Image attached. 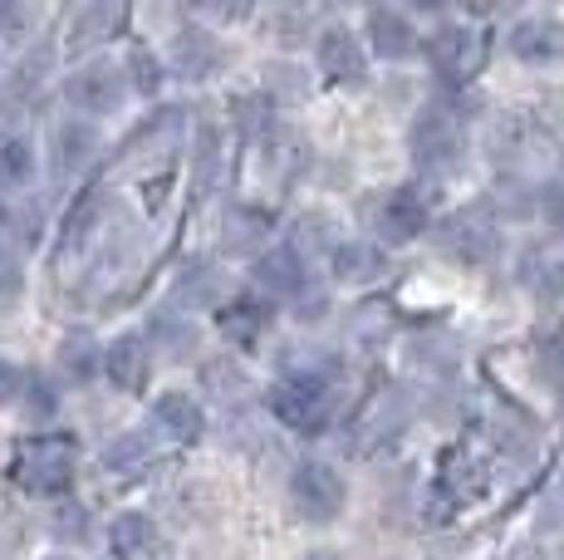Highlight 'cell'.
<instances>
[{
	"mask_svg": "<svg viewBox=\"0 0 564 560\" xmlns=\"http://www.w3.org/2000/svg\"><path fill=\"white\" fill-rule=\"evenodd\" d=\"M20 389H25V374H20V364L0 359V403H10V398H20Z\"/></svg>",
	"mask_w": 564,
	"mask_h": 560,
	"instance_id": "cell-28",
	"label": "cell"
},
{
	"mask_svg": "<svg viewBox=\"0 0 564 560\" xmlns=\"http://www.w3.org/2000/svg\"><path fill=\"white\" fill-rule=\"evenodd\" d=\"M212 295H216V276L206 271V266H192V271L177 280V300H182V305H206Z\"/></svg>",
	"mask_w": 564,
	"mask_h": 560,
	"instance_id": "cell-24",
	"label": "cell"
},
{
	"mask_svg": "<svg viewBox=\"0 0 564 560\" xmlns=\"http://www.w3.org/2000/svg\"><path fill=\"white\" fill-rule=\"evenodd\" d=\"M35 236H40V212L25 207L20 197H0V246H10V241L30 246Z\"/></svg>",
	"mask_w": 564,
	"mask_h": 560,
	"instance_id": "cell-16",
	"label": "cell"
},
{
	"mask_svg": "<svg viewBox=\"0 0 564 560\" xmlns=\"http://www.w3.org/2000/svg\"><path fill=\"white\" fill-rule=\"evenodd\" d=\"M305 560H339V556H334V551H310Z\"/></svg>",
	"mask_w": 564,
	"mask_h": 560,
	"instance_id": "cell-31",
	"label": "cell"
},
{
	"mask_svg": "<svg viewBox=\"0 0 564 560\" xmlns=\"http://www.w3.org/2000/svg\"><path fill=\"white\" fill-rule=\"evenodd\" d=\"M153 335L167 344V349H192V344H197V330H192L187 320H177V315H158L153 320Z\"/></svg>",
	"mask_w": 564,
	"mask_h": 560,
	"instance_id": "cell-25",
	"label": "cell"
},
{
	"mask_svg": "<svg viewBox=\"0 0 564 560\" xmlns=\"http://www.w3.org/2000/svg\"><path fill=\"white\" fill-rule=\"evenodd\" d=\"M270 408L280 413V423L300 428V433H314V428L324 423V413H329V394H324L319 374H295V379L270 389Z\"/></svg>",
	"mask_w": 564,
	"mask_h": 560,
	"instance_id": "cell-4",
	"label": "cell"
},
{
	"mask_svg": "<svg viewBox=\"0 0 564 560\" xmlns=\"http://www.w3.org/2000/svg\"><path fill=\"white\" fill-rule=\"evenodd\" d=\"M30 172H35V153H30V143L25 138H6V143H0V192L25 187Z\"/></svg>",
	"mask_w": 564,
	"mask_h": 560,
	"instance_id": "cell-17",
	"label": "cell"
},
{
	"mask_svg": "<svg viewBox=\"0 0 564 560\" xmlns=\"http://www.w3.org/2000/svg\"><path fill=\"white\" fill-rule=\"evenodd\" d=\"M15 482L25 492H40V497L64 492L74 482V443H64V438H35V443H25L15 457Z\"/></svg>",
	"mask_w": 564,
	"mask_h": 560,
	"instance_id": "cell-1",
	"label": "cell"
},
{
	"mask_svg": "<svg viewBox=\"0 0 564 560\" xmlns=\"http://www.w3.org/2000/svg\"><path fill=\"white\" fill-rule=\"evenodd\" d=\"M94 158H99V128H94L89 118H64V123L54 128V172L74 177V172H84Z\"/></svg>",
	"mask_w": 564,
	"mask_h": 560,
	"instance_id": "cell-7",
	"label": "cell"
},
{
	"mask_svg": "<svg viewBox=\"0 0 564 560\" xmlns=\"http://www.w3.org/2000/svg\"><path fill=\"white\" fill-rule=\"evenodd\" d=\"M216 64V50L206 35H182L177 40V69L187 74V79H197V74H206Z\"/></svg>",
	"mask_w": 564,
	"mask_h": 560,
	"instance_id": "cell-21",
	"label": "cell"
},
{
	"mask_svg": "<svg viewBox=\"0 0 564 560\" xmlns=\"http://www.w3.org/2000/svg\"><path fill=\"white\" fill-rule=\"evenodd\" d=\"M153 418H158L162 433L177 438V443H197L202 428H206V418H202L197 398H192V394H177V389L158 398V403H153Z\"/></svg>",
	"mask_w": 564,
	"mask_h": 560,
	"instance_id": "cell-9",
	"label": "cell"
},
{
	"mask_svg": "<svg viewBox=\"0 0 564 560\" xmlns=\"http://www.w3.org/2000/svg\"><path fill=\"white\" fill-rule=\"evenodd\" d=\"M290 502L314 526L334 521L344 511V477L334 467H324V462H300L295 477H290Z\"/></svg>",
	"mask_w": 564,
	"mask_h": 560,
	"instance_id": "cell-3",
	"label": "cell"
},
{
	"mask_svg": "<svg viewBox=\"0 0 564 560\" xmlns=\"http://www.w3.org/2000/svg\"><path fill=\"white\" fill-rule=\"evenodd\" d=\"M265 325H270V305H260V300H236L231 310H221V330L236 340L265 335Z\"/></svg>",
	"mask_w": 564,
	"mask_h": 560,
	"instance_id": "cell-18",
	"label": "cell"
},
{
	"mask_svg": "<svg viewBox=\"0 0 564 560\" xmlns=\"http://www.w3.org/2000/svg\"><path fill=\"white\" fill-rule=\"evenodd\" d=\"M422 226H427V207L417 202V192H388L383 207H378V231L388 241H408Z\"/></svg>",
	"mask_w": 564,
	"mask_h": 560,
	"instance_id": "cell-13",
	"label": "cell"
},
{
	"mask_svg": "<svg viewBox=\"0 0 564 560\" xmlns=\"http://www.w3.org/2000/svg\"><path fill=\"white\" fill-rule=\"evenodd\" d=\"M54 531L74 541V536L84 531V511H79V506H59V511H54Z\"/></svg>",
	"mask_w": 564,
	"mask_h": 560,
	"instance_id": "cell-29",
	"label": "cell"
},
{
	"mask_svg": "<svg viewBox=\"0 0 564 560\" xmlns=\"http://www.w3.org/2000/svg\"><path fill=\"white\" fill-rule=\"evenodd\" d=\"M148 457H153V448H148V438H143V433H123L118 443H108V448H104V462H108L113 472H138Z\"/></svg>",
	"mask_w": 564,
	"mask_h": 560,
	"instance_id": "cell-20",
	"label": "cell"
},
{
	"mask_svg": "<svg viewBox=\"0 0 564 560\" xmlns=\"http://www.w3.org/2000/svg\"><path fill=\"white\" fill-rule=\"evenodd\" d=\"M64 99H69L79 114H89V118L118 114V109H123V99H128V79L108 60L79 64V69L64 79Z\"/></svg>",
	"mask_w": 564,
	"mask_h": 560,
	"instance_id": "cell-2",
	"label": "cell"
},
{
	"mask_svg": "<svg viewBox=\"0 0 564 560\" xmlns=\"http://www.w3.org/2000/svg\"><path fill=\"white\" fill-rule=\"evenodd\" d=\"M25 295V266H20V251L0 246V310H10Z\"/></svg>",
	"mask_w": 564,
	"mask_h": 560,
	"instance_id": "cell-23",
	"label": "cell"
},
{
	"mask_svg": "<svg viewBox=\"0 0 564 560\" xmlns=\"http://www.w3.org/2000/svg\"><path fill=\"white\" fill-rule=\"evenodd\" d=\"M104 369H108V379L118 384V389H143L148 384V344L138 340V335H123V340H113L104 349Z\"/></svg>",
	"mask_w": 564,
	"mask_h": 560,
	"instance_id": "cell-10",
	"label": "cell"
},
{
	"mask_svg": "<svg viewBox=\"0 0 564 560\" xmlns=\"http://www.w3.org/2000/svg\"><path fill=\"white\" fill-rule=\"evenodd\" d=\"M260 286L275 295H300L305 290V261L295 251H270L260 256Z\"/></svg>",
	"mask_w": 564,
	"mask_h": 560,
	"instance_id": "cell-15",
	"label": "cell"
},
{
	"mask_svg": "<svg viewBox=\"0 0 564 560\" xmlns=\"http://www.w3.org/2000/svg\"><path fill=\"white\" fill-rule=\"evenodd\" d=\"M50 560H69V556H50Z\"/></svg>",
	"mask_w": 564,
	"mask_h": 560,
	"instance_id": "cell-32",
	"label": "cell"
},
{
	"mask_svg": "<svg viewBox=\"0 0 564 560\" xmlns=\"http://www.w3.org/2000/svg\"><path fill=\"white\" fill-rule=\"evenodd\" d=\"M45 69H50V50H35V55H30V60L15 69V94H30V89H35Z\"/></svg>",
	"mask_w": 564,
	"mask_h": 560,
	"instance_id": "cell-27",
	"label": "cell"
},
{
	"mask_svg": "<svg viewBox=\"0 0 564 560\" xmlns=\"http://www.w3.org/2000/svg\"><path fill=\"white\" fill-rule=\"evenodd\" d=\"M368 30H373L378 55H388V60H408L412 50H417V35H412V25H408L403 15H393V10H373V15H368Z\"/></svg>",
	"mask_w": 564,
	"mask_h": 560,
	"instance_id": "cell-14",
	"label": "cell"
},
{
	"mask_svg": "<svg viewBox=\"0 0 564 560\" xmlns=\"http://www.w3.org/2000/svg\"><path fill=\"white\" fill-rule=\"evenodd\" d=\"M319 64H324L329 79H344V84L364 79V50L349 30H324L319 35Z\"/></svg>",
	"mask_w": 564,
	"mask_h": 560,
	"instance_id": "cell-11",
	"label": "cell"
},
{
	"mask_svg": "<svg viewBox=\"0 0 564 560\" xmlns=\"http://www.w3.org/2000/svg\"><path fill=\"white\" fill-rule=\"evenodd\" d=\"M113 551H118V560H158L162 536L143 511H128V516L113 521Z\"/></svg>",
	"mask_w": 564,
	"mask_h": 560,
	"instance_id": "cell-12",
	"label": "cell"
},
{
	"mask_svg": "<svg viewBox=\"0 0 564 560\" xmlns=\"http://www.w3.org/2000/svg\"><path fill=\"white\" fill-rule=\"evenodd\" d=\"M59 364H64V369H69V379H89V374L104 364V349H94L89 340H64Z\"/></svg>",
	"mask_w": 564,
	"mask_h": 560,
	"instance_id": "cell-22",
	"label": "cell"
},
{
	"mask_svg": "<svg viewBox=\"0 0 564 560\" xmlns=\"http://www.w3.org/2000/svg\"><path fill=\"white\" fill-rule=\"evenodd\" d=\"M128 69H133V84H138L143 94L158 89V60L148 55V50H133V55H128Z\"/></svg>",
	"mask_w": 564,
	"mask_h": 560,
	"instance_id": "cell-26",
	"label": "cell"
},
{
	"mask_svg": "<svg viewBox=\"0 0 564 560\" xmlns=\"http://www.w3.org/2000/svg\"><path fill=\"white\" fill-rule=\"evenodd\" d=\"M412 153L427 168H447L462 158V123L442 109H427L412 123Z\"/></svg>",
	"mask_w": 564,
	"mask_h": 560,
	"instance_id": "cell-6",
	"label": "cell"
},
{
	"mask_svg": "<svg viewBox=\"0 0 564 560\" xmlns=\"http://www.w3.org/2000/svg\"><path fill=\"white\" fill-rule=\"evenodd\" d=\"M427 55H432V64H437L442 79L462 84V79H471V74H476V64H481L486 45H481V35H476V30H466V25H442L437 35L427 40Z\"/></svg>",
	"mask_w": 564,
	"mask_h": 560,
	"instance_id": "cell-5",
	"label": "cell"
},
{
	"mask_svg": "<svg viewBox=\"0 0 564 560\" xmlns=\"http://www.w3.org/2000/svg\"><path fill=\"white\" fill-rule=\"evenodd\" d=\"M511 50L525 64H555V60H564V20H555V15L520 20V25L511 30Z\"/></svg>",
	"mask_w": 564,
	"mask_h": 560,
	"instance_id": "cell-8",
	"label": "cell"
},
{
	"mask_svg": "<svg viewBox=\"0 0 564 560\" xmlns=\"http://www.w3.org/2000/svg\"><path fill=\"white\" fill-rule=\"evenodd\" d=\"M545 217L564 231V187H550V192H545Z\"/></svg>",
	"mask_w": 564,
	"mask_h": 560,
	"instance_id": "cell-30",
	"label": "cell"
},
{
	"mask_svg": "<svg viewBox=\"0 0 564 560\" xmlns=\"http://www.w3.org/2000/svg\"><path fill=\"white\" fill-rule=\"evenodd\" d=\"M123 20V10L118 6H89V10H79L74 15V25H69V45L79 50V45H94V40H104L108 30Z\"/></svg>",
	"mask_w": 564,
	"mask_h": 560,
	"instance_id": "cell-19",
	"label": "cell"
}]
</instances>
